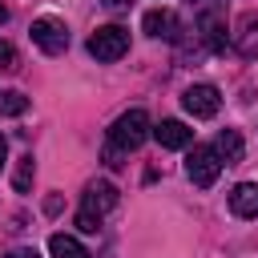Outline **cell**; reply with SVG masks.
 Returning <instances> with one entry per match:
<instances>
[{
  "label": "cell",
  "mask_w": 258,
  "mask_h": 258,
  "mask_svg": "<svg viewBox=\"0 0 258 258\" xmlns=\"http://www.w3.org/2000/svg\"><path fill=\"white\" fill-rule=\"evenodd\" d=\"M0 69H16V52H12V44H4V40H0Z\"/></svg>",
  "instance_id": "obj_16"
},
{
  "label": "cell",
  "mask_w": 258,
  "mask_h": 258,
  "mask_svg": "<svg viewBox=\"0 0 258 258\" xmlns=\"http://www.w3.org/2000/svg\"><path fill=\"white\" fill-rule=\"evenodd\" d=\"M24 109H28V97L24 93H16V89L0 93V117H20Z\"/></svg>",
  "instance_id": "obj_14"
},
{
  "label": "cell",
  "mask_w": 258,
  "mask_h": 258,
  "mask_svg": "<svg viewBox=\"0 0 258 258\" xmlns=\"http://www.w3.org/2000/svg\"><path fill=\"white\" fill-rule=\"evenodd\" d=\"M117 206V185L113 181H89L85 198H81V210H77V230L85 234H97L101 230V218Z\"/></svg>",
  "instance_id": "obj_1"
},
{
  "label": "cell",
  "mask_w": 258,
  "mask_h": 258,
  "mask_svg": "<svg viewBox=\"0 0 258 258\" xmlns=\"http://www.w3.org/2000/svg\"><path fill=\"white\" fill-rule=\"evenodd\" d=\"M48 254H52V258H89L85 246H81L73 234H52V238H48Z\"/></svg>",
  "instance_id": "obj_12"
},
{
  "label": "cell",
  "mask_w": 258,
  "mask_h": 258,
  "mask_svg": "<svg viewBox=\"0 0 258 258\" xmlns=\"http://www.w3.org/2000/svg\"><path fill=\"white\" fill-rule=\"evenodd\" d=\"M89 52L97 56V60H121L125 52H129V28H121V24H105V28H97L93 36H89Z\"/></svg>",
  "instance_id": "obj_4"
},
{
  "label": "cell",
  "mask_w": 258,
  "mask_h": 258,
  "mask_svg": "<svg viewBox=\"0 0 258 258\" xmlns=\"http://www.w3.org/2000/svg\"><path fill=\"white\" fill-rule=\"evenodd\" d=\"M4 161H8V141H4V133H0V169H4Z\"/></svg>",
  "instance_id": "obj_18"
},
{
  "label": "cell",
  "mask_w": 258,
  "mask_h": 258,
  "mask_svg": "<svg viewBox=\"0 0 258 258\" xmlns=\"http://www.w3.org/2000/svg\"><path fill=\"white\" fill-rule=\"evenodd\" d=\"M202 36H206L210 48H226V28H222L218 16H206V20H202Z\"/></svg>",
  "instance_id": "obj_15"
},
{
  "label": "cell",
  "mask_w": 258,
  "mask_h": 258,
  "mask_svg": "<svg viewBox=\"0 0 258 258\" xmlns=\"http://www.w3.org/2000/svg\"><path fill=\"white\" fill-rule=\"evenodd\" d=\"M181 105H185L189 117H214L218 105H222V93H218L214 85H189V89L181 93Z\"/></svg>",
  "instance_id": "obj_6"
},
{
  "label": "cell",
  "mask_w": 258,
  "mask_h": 258,
  "mask_svg": "<svg viewBox=\"0 0 258 258\" xmlns=\"http://www.w3.org/2000/svg\"><path fill=\"white\" fill-rule=\"evenodd\" d=\"M230 210L238 218H258V181H242L230 194Z\"/></svg>",
  "instance_id": "obj_10"
},
{
  "label": "cell",
  "mask_w": 258,
  "mask_h": 258,
  "mask_svg": "<svg viewBox=\"0 0 258 258\" xmlns=\"http://www.w3.org/2000/svg\"><path fill=\"white\" fill-rule=\"evenodd\" d=\"M222 173V157L214 153V145H194L189 157H185V177L198 185V189H210Z\"/></svg>",
  "instance_id": "obj_3"
},
{
  "label": "cell",
  "mask_w": 258,
  "mask_h": 258,
  "mask_svg": "<svg viewBox=\"0 0 258 258\" xmlns=\"http://www.w3.org/2000/svg\"><path fill=\"white\" fill-rule=\"evenodd\" d=\"M214 153L222 157V165H238L246 157V145H242V133L238 129H222L218 141H214Z\"/></svg>",
  "instance_id": "obj_9"
},
{
  "label": "cell",
  "mask_w": 258,
  "mask_h": 258,
  "mask_svg": "<svg viewBox=\"0 0 258 258\" xmlns=\"http://www.w3.org/2000/svg\"><path fill=\"white\" fill-rule=\"evenodd\" d=\"M32 44L40 48V52H48V56H56V52H64L69 48V28H64V20H56V16H40V20H32Z\"/></svg>",
  "instance_id": "obj_5"
},
{
  "label": "cell",
  "mask_w": 258,
  "mask_h": 258,
  "mask_svg": "<svg viewBox=\"0 0 258 258\" xmlns=\"http://www.w3.org/2000/svg\"><path fill=\"white\" fill-rule=\"evenodd\" d=\"M230 44L242 56H258V16H242L238 20V32L230 36Z\"/></svg>",
  "instance_id": "obj_11"
},
{
  "label": "cell",
  "mask_w": 258,
  "mask_h": 258,
  "mask_svg": "<svg viewBox=\"0 0 258 258\" xmlns=\"http://www.w3.org/2000/svg\"><path fill=\"white\" fill-rule=\"evenodd\" d=\"M141 28H145L149 36H157V40H177V32H181V20H177L169 8H153V12H145Z\"/></svg>",
  "instance_id": "obj_7"
},
{
  "label": "cell",
  "mask_w": 258,
  "mask_h": 258,
  "mask_svg": "<svg viewBox=\"0 0 258 258\" xmlns=\"http://www.w3.org/2000/svg\"><path fill=\"white\" fill-rule=\"evenodd\" d=\"M105 8H129V0H105Z\"/></svg>",
  "instance_id": "obj_19"
},
{
  "label": "cell",
  "mask_w": 258,
  "mask_h": 258,
  "mask_svg": "<svg viewBox=\"0 0 258 258\" xmlns=\"http://www.w3.org/2000/svg\"><path fill=\"white\" fill-rule=\"evenodd\" d=\"M4 20H8V8H4V4H0V24H4Z\"/></svg>",
  "instance_id": "obj_20"
},
{
  "label": "cell",
  "mask_w": 258,
  "mask_h": 258,
  "mask_svg": "<svg viewBox=\"0 0 258 258\" xmlns=\"http://www.w3.org/2000/svg\"><path fill=\"white\" fill-rule=\"evenodd\" d=\"M149 133H153L149 113H145V109H129V113H121V117L113 121V129H109V145L121 149V153H129V149H137Z\"/></svg>",
  "instance_id": "obj_2"
},
{
  "label": "cell",
  "mask_w": 258,
  "mask_h": 258,
  "mask_svg": "<svg viewBox=\"0 0 258 258\" xmlns=\"http://www.w3.org/2000/svg\"><path fill=\"white\" fill-rule=\"evenodd\" d=\"M32 177H36V161H32V153L16 157V169H12V185H16V194H28V189H32Z\"/></svg>",
  "instance_id": "obj_13"
},
{
  "label": "cell",
  "mask_w": 258,
  "mask_h": 258,
  "mask_svg": "<svg viewBox=\"0 0 258 258\" xmlns=\"http://www.w3.org/2000/svg\"><path fill=\"white\" fill-rule=\"evenodd\" d=\"M153 137L161 149H185L194 141V129L185 121H161V125H153Z\"/></svg>",
  "instance_id": "obj_8"
},
{
  "label": "cell",
  "mask_w": 258,
  "mask_h": 258,
  "mask_svg": "<svg viewBox=\"0 0 258 258\" xmlns=\"http://www.w3.org/2000/svg\"><path fill=\"white\" fill-rule=\"evenodd\" d=\"M4 258H40V254H36V250H28V246H24V250H12V254H4Z\"/></svg>",
  "instance_id": "obj_17"
}]
</instances>
